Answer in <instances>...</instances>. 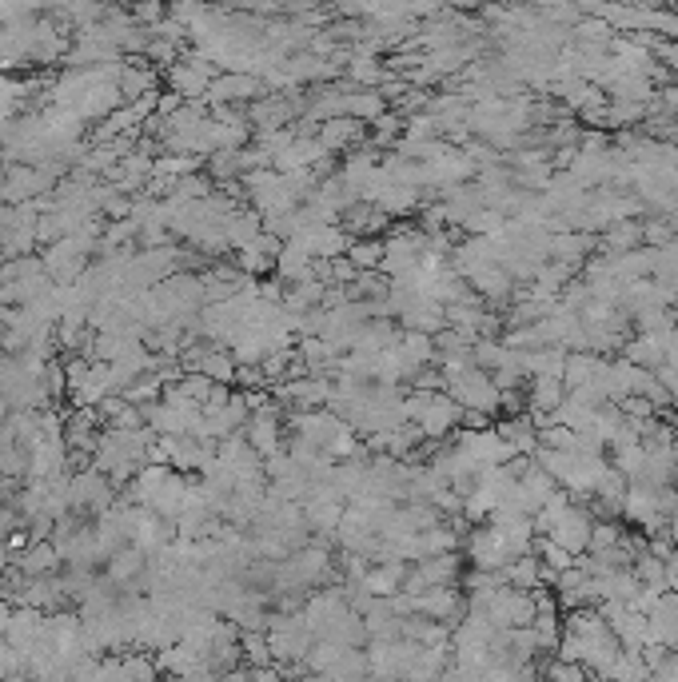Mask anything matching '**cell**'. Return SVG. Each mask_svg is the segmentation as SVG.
Wrapping results in <instances>:
<instances>
[{"label": "cell", "mask_w": 678, "mask_h": 682, "mask_svg": "<svg viewBox=\"0 0 678 682\" xmlns=\"http://www.w3.org/2000/svg\"><path fill=\"white\" fill-rule=\"evenodd\" d=\"M447 395H451L463 411H479V415H495V411L503 407V391H499L495 379H491L487 371H479L475 363L463 367V371H455V375L447 379Z\"/></svg>", "instance_id": "6da1fadb"}, {"label": "cell", "mask_w": 678, "mask_h": 682, "mask_svg": "<svg viewBox=\"0 0 678 682\" xmlns=\"http://www.w3.org/2000/svg\"><path fill=\"white\" fill-rule=\"evenodd\" d=\"M415 427H419V435H423V439L443 443L455 427H463V407H459L447 391H431V395H427V403H423V411L415 415Z\"/></svg>", "instance_id": "7a4b0ae2"}, {"label": "cell", "mask_w": 678, "mask_h": 682, "mask_svg": "<svg viewBox=\"0 0 678 682\" xmlns=\"http://www.w3.org/2000/svg\"><path fill=\"white\" fill-rule=\"evenodd\" d=\"M244 439H248V447L268 463V459H276L280 451H284V423H280V407H272V411H260V415H252L248 419V427H244Z\"/></svg>", "instance_id": "3957f363"}, {"label": "cell", "mask_w": 678, "mask_h": 682, "mask_svg": "<svg viewBox=\"0 0 678 682\" xmlns=\"http://www.w3.org/2000/svg\"><path fill=\"white\" fill-rule=\"evenodd\" d=\"M591 531H595V519H591V511H583V507H575L571 503V511L551 527V543H559L567 555H575V559H583L587 555V547H591Z\"/></svg>", "instance_id": "277c9868"}, {"label": "cell", "mask_w": 678, "mask_h": 682, "mask_svg": "<svg viewBox=\"0 0 678 682\" xmlns=\"http://www.w3.org/2000/svg\"><path fill=\"white\" fill-rule=\"evenodd\" d=\"M116 88H120L124 104H136L140 96H148V92H160V72H156V68H152L144 56H124V72H120Z\"/></svg>", "instance_id": "5b68a950"}, {"label": "cell", "mask_w": 678, "mask_h": 682, "mask_svg": "<svg viewBox=\"0 0 678 682\" xmlns=\"http://www.w3.org/2000/svg\"><path fill=\"white\" fill-rule=\"evenodd\" d=\"M316 140H320L332 156H336V152H355V148H363V144H367V128H363L359 120H351V116H339V120L320 124Z\"/></svg>", "instance_id": "8992f818"}, {"label": "cell", "mask_w": 678, "mask_h": 682, "mask_svg": "<svg viewBox=\"0 0 678 682\" xmlns=\"http://www.w3.org/2000/svg\"><path fill=\"white\" fill-rule=\"evenodd\" d=\"M647 627H651V643L678 651V591H663L659 607L647 615Z\"/></svg>", "instance_id": "52a82bcc"}, {"label": "cell", "mask_w": 678, "mask_h": 682, "mask_svg": "<svg viewBox=\"0 0 678 682\" xmlns=\"http://www.w3.org/2000/svg\"><path fill=\"white\" fill-rule=\"evenodd\" d=\"M12 567H16L24 579H48V575H60V571H64V559H60L56 543L48 539V543H32Z\"/></svg>", "instance_id": "ba28073f"}, {"label": "cell", "mask_w": 678, "mask_h": 682, "mask_svg": "<svg viewBox=\"0 0 678 682\" xmlns=\"http://www.w3.org/2000/svg\"><path fill=\"white\" fill-rule=\"evenodd\" d=\"M116 108H124V96H120V88H116V84H96V88H92V92H88V96H84V100H80L72 112H76L84 124H88V120L104 124V120H108Z\"/></svg>", "instance_id": "9c48e42d"}, {"label": "cell", "mask_w": 678, "mask_h": 682, "mask_svg": "<svg viewBox=\"0 0 678 682\" xmlns=\"http://www.w3.org/2000/svg\"><path fill=\"white\" fill-rule=\"evenodd\" d=\"M224 236H228V248H232V252H244L248 244H256V240L264 236V216L248 204V208H240L236 216H228Z\"/></svg>", "instance_id": "30bf717a"}, {"label": "cell", "mask_w": 678, "mask_h": 682, "mask_svg": "<svg viewBox=\"0 0 678 682\" xmlns=\"http://www.w3.org/2000/svg\"><path fill=\"white\" fill-rule=\"evenodd\" d=\"M343 80H347L351 88H383L387 68H383L379 56H355V52H351V60H347V68H343Z\"/></svg>", "instance_id": "8fae6325"}, {"label": "cell", "mask_w": 678, "mask_h": 682, "mask_svg": "<svg viewBox=\"0 0 678 682\" xmlns=\"http://www.w3.org/2000/svg\"><path fill=\"white\" fill-rule=\"evenodd\" d=\"M383 112H387V100L379 96V88H351V92H347V116L359 120L363 128L375 124Z\"/></svg>", "instance_id": "7c38bea8"}, {"label": "cell", "mask_w": 678, "mask_h": 682, "mask_svg": "<svg viewBox=\"0 0 678 682\" xmlns=\"http://www.w3.org/2000/svg\"><path fill=\"white\" fill-rule=\"evenodd\" d=\"M312 264H316V260H308L304 252H296L292 244H284V252H280V260H276V280H280L284 288H296V284H308V280H316V276H312Z\"/></svg>", "instance_id": "4fadbf2b"}, {"label": "cell", "mask_w": 678, "mask_h": 682, "mask_svg": "<svg viewBox=\"0 0 678 682\" xmlns=\"http://www.w3.org/2000/svg\"><path fill=\"white\" fill-rule=\"evenodd\" d=\"M196 371H200V375H208L216 387H232L240 367H236L232 351H224V347H216V343H212V347L204 351V359H200V367H196Z\"/></svg>", "instance_id": "5bb4252c"}, {"label": "cell", "mask_w": 678, "mask_h": 682, "mask_svg": "<svg viewBox=\"0 0 678 682\" xmlns=\"http://www.w3.org/2000/svg\"><path fill=\"white\" fill-rule=\"evenodd\" d=\"M531 415H555L567 403V387L563 379H535L531 383Z\"/></svg>", "instance_id": "9a60e30c"}, {"label": "cell", "mask_w": 678, "mask_h": 682, "mask_svg": "<svg viewBox=\"0 0 678 682\" xmlns=\"http://www.w3.org/2000/svg\"><path fill=\"white\" fill-rule=\"evenodd\" d=\"M196 172H204V160L200 156H172V152H164V156H156V172L152 176H164V180H184V176H196Z\"/></svg>", "instance_id": "2e32d148"}, {"label": "cell", "mask_w": 678, "mask_h": 682, "mask_svg": "<svg viewBox=\"0 0 678 682\" xmlns=\"http://www.w3.org/2000/svg\"><path fill=\"white\" fill-rule=\"evenodd\" d=\"M240 659L244 667H276V655H272V643L268 635H240Z\"/></svg>", "instance_id": "e0dca14e"}, {"label": "cell", "mask_w": 678, "mask_h": 682, "mask_svg": "<svg viewBox=\"0 0 678 682\" xmlns=\"http://www.w3.org/2000/svg\"><path fill=\"white\" fill-rule=\"evenodd\" d=\"M347 260L355 264V272H379V264H383V240H351Z\"/></svg>", "instance_id": "ac0fdd59"}, {"label": "cell", "mask_w": 678, "mask_h": 682, "mask_svg": "<svg viewBox=\"0 0 678 682\" xmlns=\"http://www.w3.org/2000/svg\"><path fill=\"white\" fill-rule=\"evenodd\" d=\"M172 387H176L184 399H192L196 407H204V403L212 399V391H216V383H212L208 375H200V371H184L180 383H172Z\"/></svg>", "instance_id": "d6986e66"}, {"label": "cell", "mask_w": 678, "mask_h": 682, "mask_svg": "<svg viewBox=\"0 0 678 682\" xmlns=\"http://www.w3.org/2000/svg\"><path fill=\"white\" fill-rule=\"evenodd\" d=\"M232 260H236V268H240L244 276H252V280H256V276L276 272V260H272V256H264L256 244H248V248H244V252H236Z\"/></svg>", "instance_id": "ffe728a7"}, {"label": "cell", "mask_w": 678, "mask_h": 682, "mask_svg": "<svg viewBox=\"0 0 678 682\" xmlns=\"http://www.w3.org/2000/svg\"><path fill=\"white\" fill-rule=\"evenodd\" d=\"M184 108V96L180 92H172V88H160V100H156V116L160 120H172L176 112Z\"/></svg>", "instance_id": "44dd1931"}, {"label": "cell", "mask_w": 678, "mask_h": 682, "mask_svg": "<svg viewBox=\"0 0 678 682\" xmlns=\"http://www.w3.org/2000/svg\"><path fill=\"white\" fill-rule=\"evenodd\" d=\"M655 375H659V383L667 387V395H671V403H675V407H678V367H659Z\"/></svg>", "instance_id": "7402d4cb"}, {"label": "cell", "mask_w": 678, "mask_h": 682, "mask_svg": "<svg viewBox=\"0 0 678 682\" xmlns=\"http://www.w3.org/2000/svg\"><path fill=\"white\" fill-rule=\"evenodd\" d=\"M300 682H332V679H328V675H312V671H308V675H304Z\"/></svg>", "instance_id": "603a6c76"}, {"label": "cell", "mask_w": 678, "mask_h": 682, "mask_svg": "<svg viewBox=\"0 0 678 682\" xmlns=\"http://www.w3.org/2000/svg\"><path fill=\"white\" fill-rule=\"evenodd\" d=\"M8 682H28V675H16V679H8Z\"/></svg>", "instance_id": "cb8c5ba5"}]
</instances>
